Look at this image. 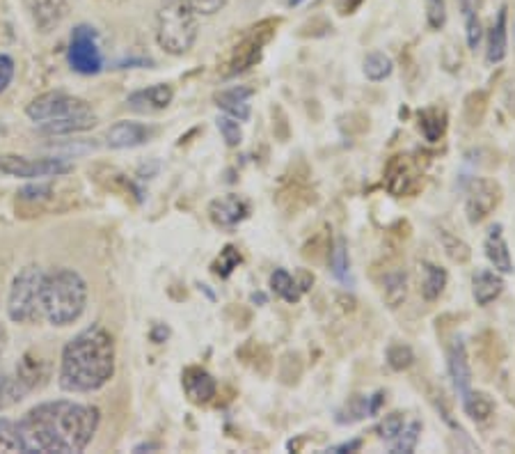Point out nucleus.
<instances>
[{
  "mask_svg": "<svg viewBox=\"0 0 515 454\" xmlns=\"http://www.w3.org/2000/svg\"><path fill=\"white\" fill-rule=\"evenodd\" d=\"M16 424L25 454H76L99 431L101 411L71 400L41 402Z\"/></svg>",
  "mask_w": 515,
  "mask_h": 454,
  "instance_id": "f257e3e1",
  "label": "nucleus"
},
{
  "mask_svg": "<svg viewBox=\"0 0 515 454\" xmlns=\"http://www.w3.org/2000/svg\"><path fill=\"white\" fill-rule=\"evenodd\" d=\"M117 349L110 330L101 324H89L76 333L60 356L58 384L65 393H95L115 376Z\"/></svg>",
  "mask_w": 515,
  "mask_h": 454,
  "instance_id": "f03ea898",
  "label": "nucleus"
},
{
  "mask_svg": "<svg viewBox=\"0 0 515 454\" xmlns=\"http://www.w3.org/2000/svg\"><path fill=\"white\" fill-rule=\"evenodd\" d=\"M89 290L83 275L69 266H60L41 278V315L51 326L76 324L87 308Z\"/></svg>",
  "mask_w": 515,
  "mask_h": 454,
  "instance_id": "7ed1b4c3",
  "label": "nucleus"
},
{
  "mask_svg": "<svg viewBox=\"0 0 515 454\" xmlns=\"http://www.w3.org/2000/svg\"><path fill=\"white\" fill-rule=\"evenodd\" d=\"M199 35V14L190 0H159L156 42L170 55H186Z\"/></svg>",
  "mask_w": 515,
  "mask_h": 454,
  "instance_id": "20e7f679",
  "label": "nucleus"
},
{
  "mask_svg": "<svg viewBox=\"0 0 515 454\" xmlns=\"http://www.w3.org/2000/svg\"><path fill=\"white\" fill-rule=\"evenodd\" d=\"M41 278H44V271L30 264L23 266L12 280L10 294H7V317L14 324L32 326L44 320L41 315Z\"/></svg>",
  "mask_w": 515,
  "mask_h": 454,
  "instance_id": "39448f33",
  "label": "nucleus"
},
{
  "mask_svg": "<svg viewBox=\"0 0 515 454\" xmlns=\"http://www.w3.org/2000/svg\"><path fill=\"white\" fill-rule=\"evenodd\" d=\"M278 23L280 21H262L259 25L250 28L248 35L238 42L232 53H229L223 69L225 79L244 74V71L253 69V67L262 60L263 49L271 44V40L275 37V32H278Z\"/></svg>",
  "mask_w": 515,
  "mask_h": 454,
  "instance_id": "423d86ee",
  "label": "nucleus"
},
{
  "mask_svg": "<svg viewBox=\"0 0 515 454\" xmlns=\"http://www.w3.org/2000/svg\"><path fill=\"white\" fill-rule=\"evenodd\" d=\"M67 62L80 76H97L104 71V53L99 46V35L92 25H76L67 46Z\"/></svg>",
  "mask_w": 515,
  "mask_h": 454,
  "instance_id": "0eeeda50",
  "label": "nucleus"
},
{
  "mask_svg": "<svg viewBox=\"0 0 515 454\" xmlns=\"http://www.w3.org/2000/svg\"><path fill=\"white\" fill-rule=\"evenodd\" d=\"M69 172H74V163L62 156H49V159H28L21 154L0 156V175L16 180H55Z\"/></svg>",
  "mask_w": 515,
  "mask_h": 454,
  "instance_id": "6e6552de",
  "label": "nucleus"
},
{
  "mask_svg": "<svg viewBox=\"0 0 515 454\" xmlns=\"http://www.w3.org/2000/svg\"><path fill=\"white\" fill-rule=\"evenodd\" d=\"M85 113H92V106L80 97L67 95V92H44L25 106V116L35 125L60 120V117L85 116Z\"/></svg>",
  "mask_w": 515,
  "mask_h": 454,
  "instance_id": "1a4fd4ad",
  "label": "nucleus"
},
{
  "mask_svg": "<svg viewBox=\"0 0 515 454\" xmlns=\"http://www.w3.org/2000/svg\"><path fill=\"white\" fill-rule=\"evenodd\" d=\"M501 186L495 180L474 177L465 190V216L472 225H479L500 207Z\"/></svg>",
  "mask_w": 515,
  "mask_h": 454,
  "instance_id": "9d476101",
  "label": "nucleus"
},
{
  "mask_svg": "<svg viewBox=\"0 0 515 454\" xmlns=\"http://www.w3.org/2000/svg\"><path fill=\"white\" fill-rule=\"evenodd\" d=\"M421 181V168L417 161H412V156H394V159L387 163L385 170V186L391 195H410L419 189Z\"/></svg>",
  "mask_w": 515,
  "mask_h": 454,
  "instance_id": "9b49d317",
  "label": "nucleus"
},
{
  "mask_svg": "<svg viewBox=\"0 0 515 454\" xmlns=\"http://www.w3.org/2000/svg\"><path fill=\"white\" fill-rule=\"evenodd\" d=\"M208 218L216 227L220 230H234L238 225L248 220L250 216V202L245 200L244 195H236V193H227L223 198H216L207 209Z\"/></svg>",
  "mask_w": 515,
  "mask_h": 454,
  "instance_id": "f8f14e48",
  "label": "nucleus"
},
{
  "mask_svg": "<svg viewBox=\"0 0 515 454\" xmlns=\"http://www.w3.org/2000/svg\"><path fill=\"white\" fill-rule=\"evenodd\" d=\"M156 129L147 126L143 122H115L108 131H106V145L110 150H133V147L144 145L149 140L154 138Z\"/></svg>",
  "mask_w": 515,
  "mask_h": 454,
  "instance_id": "ddd939ff",
  "label": "nucleus"
},
{
  "mask_svg": "<svg viewBox=\"0 0 515 454\" xmlns=\"http://www.w3.org/2000/svg\"><path fill=\"white\" fill-rule=\"evenodd\" d=\"M25 7H28L30 19H32L37 31L44 32V35L58 31L69 14L67 0H25Z\"/></svg>",
  "mask_w": 515,
  "mask_h": 454,
  "instance_id": "4468645a",
  "label": "nucleus"
},
{
  "mask_svg": "<svg viewBox=\"0 0 515 454\" xmlns=\"http://www.w3.org/2000/svg\"><path fill=\"white\" fill-rule=\"evenodd\" d=\"M181 385H184L186 397L198 406L214 402V397L218 394V384H216L214 375L199 367V365H189L181 372Z\"/></svg>",
  "mask_w": 515,
  "mask_h": 454,
  "instance_id": "2eb2a0df",
  "label": "nucleus"
},
{
  "mask_svg": "<svg viewBox=\"0 0 515 454\" xmlns=\"http://www.w3.org/2000/svg\"><path fill=\"white\" fill-rule=\"evenodd\" d=\"M174 99V88L170 83H156L143 88V90L131 92L126 106L135 113H144V116H152V113H161V110L168 108Z\"/></svg>",
  "mask_w": 515,
  "mask_h": 454,
  "instance_id": "dca6fc26",
  "label": "nucleus"
},
{
  "mask_svg": "<svg viewBox=\"0 0 515 454\" xmlns=\"http://www.w3.org/2000/svg\"><path fill=\"white\" fill-rule=\"evenodd\" d=\"M446 367H449V376L456 385L458 394H465L467 390H472V365L463 338L451 339L449 349H446Z\"/></svg>",
  "mask_w": 515,
  "mask_h": 454,
  "instance_id": "f3484780",
  "label": "nucleus"
},
{
  "mask_svg": "<svg viewBox=\"0 0 515 454\" xmlns=\"http://www.w3.org/2000/svg\"><path fill=\"white\" fill-rule=\"evenodd\" d=\"M14 375L30 394L32 390L41 388V385L49 381L51 370H49V363H46L40 354H35V351H25V354L21 356L19 363H16Z\"/></svg>",
  "mask_w": 515,
  "mask_h": 454,
  "instance_id": "a211bd4d",
  "label": "nucleus"
},
{
  "mask_svg": "<svg viewBox=\"0 0 515 454\" xmlns=\"http://www.w3.org/2000/svg\"><path fill=\"white\" fill-rule=\"evenodd\" d=\"M254 95L253 88H244V85H236V88H229V90H220L214 95L216 106L223 110L225 116L234 117L238 122L250 120V97Z\"/></svg>",
  "mask_w": 515,
  "mask_h": 454,
  "instance_id": "6ab92c4d",
  "label": "nucleus"
},
{
  "mask_svg": "<svg viewBox=\"0 0 515 454\" xmlns=\"http://www.w3.org/2000/svg\"><path fill=\"white\" fill-rule=\"evenodd\" d=\"M483 250H486V257L492 264V269L500 271L501 275L513 273V257H510L509 244H506L504 227H501L500 223L492 225L491 230H488L486 241H483Z\"/></svg>",
  "mask_w": 515,
  "mask_h": 454,
  "instance_id": "aec40b11",
  "label": "nucleus"
},
{
  "mask_svg": "<svg viewBox=\"0 0 515 454\" xmlns=\"http://www.w3.org/2000/svg\"><path fill=\"white\" fill-rule=\"evenodd\" d=\"M504 292V278L495 269H476L472 275V296L476 305L486 308L492 301H497Z\"/></svg>",
  "mask_w": 515,
  "mask_h": 454,
  "instance_id": "412c9836",
  "label": "nucleus"
},
{
  "mask_svg": "<svg viewBox=\"0 0 515 454\" xmlns=\"http://www.w3.org/2000/svg\"><path fill=\"white\" fill-rule=\"evenodd\" d=\"M509 53V10L501 7L497 19L492 21L486 40V62L488 65H500Z\"/></svg>",
  "mask_w": 515,
  "mask_h": 454,
  "instance_id": "4be33fe9",
  "label": "nucleus"
},
{
  "mask_svg": "<svg viewBox=\"0 0 515 454\" xmlns=\"http://www.w3.org/2000/svg\"><path fill=\"white\" fill-rule=\"evenodd\" d=\"M97 116L95 113H85V116H69L60 117V120H49L37 125V131L41 135H51V138H60V135H74L83 134V131L95 129Z\"/></svg>",
  "mask_w": 515,
  "mask_h": 454,
  "instance_id": "5701e85b",
  "label": "nucleus"
},
{
  "mask_svg": "<svg viewBox=\"0 0 515 454\" xmlns=\"http://www.w3.org/2000/svg\"><path fill=\"white\" fill-rule=\"evenodd\" d=\"M446 283H449V273L442 266L433 264V262L421 264V296H424V301L433 303V301L440 299Z\"/></svg>",
  "mask_w": 515,
  "mask_h": 454,
  "instance_id": "b1692460",
  "label": "nucleus"
},
{
  "mask_svg": "<svg viewBox=\"0 0 515 454\" xmlns=\"http://www.w3.org/2000/svg\"><path fill=\"white\" fill-rule=\"evenodd\" d=\"M287 200H293V205H291V209H289V214L296 216L298 211L312 205V202H314V190L309 189V184L305 180H298V177H293L291 184H289V181H284L282 189H280V193H278L280 207H282Z\"/></svg>",
  "mask_w": 515,
  "mask_h": 454,
  "instance_id": "393cba45",
  "label": "nucleus"
},
{
  "mask_svg": "<svg viewBox=\"0 0 515 454\" xmlns=\"http://www.w3.org/2000/svg\"><path fill=\"white\" fill-rule=\"evenodd\" d=\"M446 125H449V117L442 108H427L417 116V126L428 143H437L445 138Z\"/></svg>",
  "mask_w": 515,
  "mask_h": 454,
  "instance_id": "a878e982",
  "label": "nucleus"
},
{
  "mask_svg": "<svg viewBox=\"0 0 515 454\" xmlns=\"http://www.w3.org/2000/svg\"><path fill=\"white\" fill-rule=\"evenodd\" d=\"M463 409L470 415L474 422H486L491 420V415L495 413V402L488 393H481V390H467L465 394H461Z\"/></svg>",
  "mask_w": 515,
  "mask_h": 454,
  "instance_id": "bb28decb",
  "label": "nucleus"
},
{
  "mask_svg": "<svg viewBox=\"0 0 515 454\" xmlns=\"http://www.w3.org/2000/svg\"><path fill=\"white\" fill-rule=\"evenodd\" d=\"M271 290L272 294L280 296L282 301H287V303H298V301L302 299V287L298 285L296 275L289 273L287 269H275L271 273Z\"/></svg>",
  "mask_w": 515,
  "mask_h": 454,
  "instance_id": "cd10ccee",
  "label": "nucleus"
},
{
  "mask_svg": "<svg viewBox=\"0 0 515 454\" xmlns=\"http://www.w3.org/2000/svg\"><path fill=\"white\" fill-rule=\"evenodd\" d=\"M364 76H367L369 80H373V83H381V80L390 79L391 71H394V62H391V58L387 53H382V51H373V53H369L367 58H364Z\"/></svg>",
  "mask_w": 515,
  "mask_h": 454,
  "instance_id": "c85d7f7f",
  "label": "nucleus"
},
{
  "mask_svg": "<svg viewBox=\"0 0 515 454\" xmlns=\"http://www.w3.org/2000/svg\"><path fill=\"white\" fill-rule=\"evenodd\" d=\"M327 262H330L332 275L342 283H346L348 269H351V260H348V246L344 236H337L335 244L330 246V253H327Z\"/></svg>",
  "mask_w": 515,
  "mask_h": 454,
  "instance_id": "c756f323",
  "label": "nucleus"
},
{
  "mask_svg": "<svg viewBox=\"0 0 515 454\" xmlns=\"http://www.w3.org/2000/svg\"><path fill=\"white\" fill-rule=\"evenodd\" d=\"M382 285H385V301L390 308H399V305L406 301V294H408L406 271L397 269V271H391V273H387Z\"/></svg>",
  "mask_w": 515,
  "mask_h": 454,
  "instance_id": "7c9ffc66",
  "label": "nucleus"
},
{
  "mask_svg": "<svg viewBox=\"0 0 515 454\" xmlns=\"http://www.w3.org/2000/svg\"><path fill=\"white\" fill-rule=\"evenodd\" d=\"M369 415H372V411H369V397L367 394H355V397H351V400L337 411V422L355 424L360 422V420L369 418Z\"/></svg>",
  "mask_w": 515,
  "mask_h": 454,
  "instance_id": "2f4dec72",
  "label": "nucleus"
},
{
  "mask_svg": "<svg viewBox=\"0 0 515 454\" xmlns=\"http://www.w3.org/2000/svg\"><path fill=\"white\" fill-rule=\"evenodd\" d=\"M25 394H28V390L21 385L16 375H0V411L16 406Z\"/></svg>",
  "mask_w": 515,
  "mask_h": 454,
  "instance_id": "473e14b6",
  "label": "nucleus"
},
{
  "mask_svg": "<svg viewBox=\"0 0 515 454\" xmlns=\"http://www.w3.org/2000/svg\"><path fill=\"white\" fill-rule=\"evenodd\" d=\"M421 436V422L419 420H412L410 424H403V430L399 431V436L391 440V454H410L415 452L417 443H419Z\"/></svg>",
  "mask_w": 515,
  "mask_h": 454,
  "instance_id": "72a5a7b5",
  "label": "nucleus"
},
{
  "mask_svg": "<svg viewBox=\"0 0 515 454\" xmlns=\"http://www.w3.org/2000/svg\"><path fill=\"white\" fill-rule=\"evenodd\" d=\"M437 239H440L442 248H445L446 257H449L451 262H458V264L470 262V257H472L470 246H467L463 239H458L456 235H451V232H446V230H440L437 232Z\"/></svg>",
  "mask_w": 515,
  "mask_h": 454,
  "instance_id": "f704fd0d",
  "label": "nucleus"
},
{
  "mask_svg": "<svg viewBox=\"0 0 515 454\" xmlns=\"http://www.w3.org/2000/svg\"><path fill=\"white\" fill-rule=\"evenodd\" d=\"M0 452L25 454L23 440L19 434V424L10 418H0Z\"/></svg>",
  "mask_w": 515,
  "mask_h": 454,
  "instance_id": "c9c22d12",
  "label": "nucleus"
},
{
  "mask_svg": "<svg viewBox=\"0 0 515 454\" xmlns=\"http://www.w3.org/2000/svg\"><path fill=\"white\" fill-rule=\"evenodd\" d=\"M53 189L55 186L51 180H37L19 190V200L23 205H41V202H49L53 198Z\"/></svg>",
  "mask_w": 515,
  "mask_h": 454,
  "instance_id": "e433bc0d",
  "label": "nucleus"
},
{
  "mask_svg": "<svg viewBox=\"0 0 515 454\" xmlns=\"http://www.w3.org/2000/svg\"><path fill=\"white\" fill-rule=\"evenodd\" d=\"M244 262V255H241V250L236 248V246H225L223 250H220L218 260L211 264V269H214L216 275H220V278H229V275L234 273V271L238 269V264Z\"/></svg>",
  "mask_w": 515,
  "mask_h": 454,
  "instance_id": "4c0bfd02",
  "label": "nucleus"
},
{
  "mask_svg": "<svg viewBox=\"0 0 515 454\" xmlns=\"http://www.w3.org/2000/svg\"><path fill=\"white\" fill-rule=\"evenodd\" d=\"M387 365H390L394 372L410 370L412 365H415V351H412V347L397 342V345H391L390 349H387Z\"/></svg>",
  "mask_w": 515,
  "mask_h": 454,
  "instance_id": "58836bf2",
  "label": "nucleus"
},
{
  "mask_svg": "<svg viewBox=\"0 0 515 454\" xmlns=\"http://www.w3.org/2000/svg\"><path fill=\"white\" fill-rule=\"evenodd\" d=\"M486 108H488V95L486 92H472L470 97L465 99V120L470 126H479L483 116H486Z\"/></svg>",
  "mask_w": 515,
  "mask_h": 454,
  "instance_id": "ea45409f",
  "label": "nucleus"
},
{
  "mask_svg": "<svg viewBox=\"0 0 515 454\" xmlns=\"http://www.w3.org/2000/svg\"><path fill=\"white\" fill-rule=\"evenodd\" d=\"M216 126H218L220 135H223L225 145L227 147H238L244 143V131H241V122L234 120L229 116H220L216 120Z\"/></svg>",
  "mask_w": 515,
  "mask_h": 454,
  "instance_id": "a19ab883",
  "label": "nucleus"
},
{
  "mask_svg": "<svg viewBox=\"0 0 515 454\" xmlns=\"http://www.w3.org/2000/svg\"><path fill=\"white\" fill-rule=\"evenodd\" d=\"M403 424H406V418H403V413H399V411L385 415V418H382L376 427L378 439L385 440V443H391V440L399 436V431L403 430Z\"/></svg>",
  "mask_w": 515,
  "mask_h": 454,
  "instance_id": "79ce46f5",
  "label": "nucleus"
},
{
  "mask_svg": "<svg viewBox=\"0 0 515 454\" xmlns=\"http://www.w3.org/2000/svg\"><path fill=\"white\" fill-rule=\"evenodd\" d=\"M427 5V23L431 31H442L446 25V0H424Z\"/></svg>",
  "mask_w": 515,
  "mask_h": 454,
  "instance_id": "37998d69",
  "label": "nucleus"
},
{
  "mask_svg": "<svg viewBox=\"0 0 515 454\" xmlns=\"http://www.w3.org/2000/svg\"><path fill=\"white\" fill-rule=\"evenodd\" d=\"M465 19V37H467V46L472 51L479 49L481 40H483V25H481L479 12H472V14L463 16Z\"/></svg>",
  "mask_w": 515,
  "mask_h": 454,
  "instance_id": "c03bdc74",
  "label": "nucleus"
},
{
  "mask_svg": "<svg viewBox=\"0 0 515 454\" xmlns=\"http://www.w3.org/2000/svg\"><path fill=\"white\" fill-rule=\"evenodd\" d=\"M14 60H12L7 53H0V95L10 88V83L14 80Z\"/></svg>",
  "mask_w": 515,
  "mask_h": 454,
  "instance_id": "a18cd8bd",
  "label": "nucleus"
},
{
  "mask_svg": "<svg viewBox=\"0 0 515 454\" xmlns=\"http://www.w3.org/2000/svg\"><path fill=\"white\" fill-rule=\"evenodd\" d=\"M190 3H193V7L198 10V14L214 16L218 14L220 10H225V5H227L229 0H190Z\"/></svg>",
  "mask_w": 515,
  "mask_h": 454,
  "instance_id": "49530a36",
  "label": "nucleus"
},
{
  "mask_svg": "<svg viewBox=\"0 0 515 454\" xmlns=\"http://www.w3.org/2000/svg\"><path fill=\"white\" fill-rule=\"evenodd\" d=\"M362 448V439H353L346 440V443H339V445H332L327 448V452H335V454H348V452H357Z\"/></svg>",
  "mask_w": 515,
  "mask_h": 454,
  "instance_id": "de8ad7c7",
  "label": "nucleus"
},
{
  "mask_svg": "<svg viewBox=\"0 0 515 454\" xmlns=\"http://www.w3.org/2000/svg\"><path fill=\"white\" fill-rule=\"evenodd\" d=\"M364 0H335V7H337L339 14H353V12L357 10V7L362 5Z\"/></svg>",
  "mask_w": 515,
  "mask_h": 454,
  "instance_id": "09e8293b",
  "label": "nucleus"
},
{
  "mask_svg": "<svg viewBox=\"0 0 515 454\" xmlns=\"http://www.w3.org/2000/svg\"><path fill=\"white\" fill-rule=\"evenodd\" d=\"M168 338H170V329L165 324H156L154 329H152V342H156V345H163Z\"/></svg>",
  "mask_w": 515,
  "mask_h": 454,
  "instance_id": "8fccbe9b",
  "label": "nucleus"
},
{
  "mask_svg": "<svg viewBox=\"0 0 515 454\" xmlns=\"http://www.w3.org/2000/svg\"><path fill=\"white\" fill-rule=\"evenodd\" d=\"M296 280H298V285L302 287V292H308L309 287L314 285V275L309 273L308 269H300V271H298V278H296Z\"/></svg>",
  "mask_w": 515,
  "mask_h": 454,
  "instance_id": "3c124183",
  "label": "nucleus"
},
{
  "mask_svg": "<svg viewBox=\"0 0 515 454\" xmlns=\"http://www.w3.org/2000/svg\"><path fill=\"white\" fill-rule=\"evenodd\" d=\"M456 3H458V7H461L463 16L472 14V12H479V5H481V0H456Z\"/></svg>",
  "mask_w": 515,
  "mask_h": 454,
  "instance_id": "603ef678",
  "label": "nucleus"
},
{
  "mask_svg": "<svg viewBox=\"0 0 515 454\" xmlns=\"http://www.w3.org/2000/svg\"><path fill=\"white\" fill-rule=\"evenodd\" d=\"M7 339H10V335H7L5 324H0V358H3V354L7 349Z\"/></svg>",
  "mask_w": 515,
  "mask_h": 454,
  "instance_id": "864d4df0",
  "label": "nucleus"
},
{
  "mask_svg": "<svg viewBox=\"0 0 515 454\" xmlns=\"http://www.w3.org/2000/svg\"><path fill=\"white\" fill-rule=\"evenodd\" d=\"M143 449H156L154 443H143V445H135V452H143Z\"/></svg>",
  "mask_w": 515,
  "mask_h": 454,
  "instance_id": "5fc2aeb1",
  "label": "nucleus"
},
{
  "mask_svg": "<svg viewBox=\"0 0 515 454\" xmlns=\"http://www.w3.org/2000/svg\"><path fill=\"white\" fill-rule=\"evenodd\" d=\"M302 3H305V0H287L289 7H298V5H302Z\"/></svg>",
  "mask_w": 515,
  "mask_h": 454,
  "instance_id": "6e6d98bb",
  "label": "nucleus"
}]
</instances>
